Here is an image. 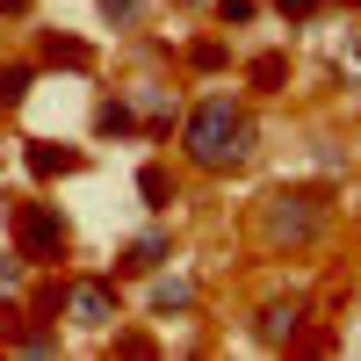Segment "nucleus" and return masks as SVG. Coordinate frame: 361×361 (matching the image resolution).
I'll return each mask as SVG.
<instances>
[{
	"mask_svg": "<svg viewBox=\"0 0 361 361\" xmlns=\"http://www.w3.org/2000/svg\"><path fill=\"white\" fill-rule=\"evenodd\" d=\"M180 311H195V275H152V318H180Z\"/></svg>",
	"mask_w": 361,
	"mask_h": 361,
	"instance_id": "obj_13",
	"label": "nucleus"
},
{
	"mask_svg": "<svg viewBox=\"0 0 361 361\" xmlns=\"http://www.w3.org/2000/svg\"><path fill=\"white\" fill-rule=\"evenodd\" d=\"M166 260H173V238L166 231H145V238H130V246L116 253V275H159Z\"/></svg>",
	"mask_w": 361,
	"mask_h": 361,
	"instance_id": "obj_11",
	"label": "nucleus"
},
{
	"mask_svg": "<svg viewBox=\"0 0 361 361\" xmlns=\"http://www.w3.org/2000/svg\"><path fill=\"white\" fill-rule=\"evenodd\" d=\"M22 318H29V304H15V296H0V347H15Z\"/></svg>",
	"mask_w": 361,
	"mask_h": 361,
	"instance_id": "obj_21",
	"label": "nucleus"
},
{
	"mask_svg": "<svg viewBox=\"0 0 361 361\" xmlns=\"http://www.w3.org/2000/svg\"><path fill=\"white\" fill-rule=\"evenodd\" d=\"M304 325H311V296H267V304L253 311V325H246V333L260 340V347H296V340H304Z\"/></svg>",
	"mask_w": 361,
	"mask_h": 361,
	"instance_id": "obj_5",
	"label": "nucleus"
},
{
	"mask_svg": "<svg viewBox=\"0 0 361 361\" xmlns=\"http://www.w3.org/2000/svg\"><path fill=\"white\" fill-rule=\"evenodd\" d=\"M267 8H275V22H282V29H311L325 8H333V0H267Z\"/></svg>",
	"mask_w": 361,
	"mask_h": 361,
	"instance_id": "obj_16",
	"label": "nucleus"
},
{
	"mask_svg": "<svg viewBox=\"0 0 361 361\" xmlns=\"http://www.w3.org/2000/svg\"><path fill=\"white\" fill-rule=\"evenodd\" d=\"M116 318H123L116 275H73L66 282V325H80V333H116Z\"/></svg>",
	"mask_w": 361,
	"mask_h": 361,
	"instance_id": "obj_4",
	"label": "nucleus"
},
{
	"mask_svg": "<svg viewBox=\"0 0 361 361\" xmlns=\"http://www.w3.org/2000/svg\"><path fill=\"white\" fill-rule=\"evenodd\" d=\"M37 15V0H0V22H29Z\"/></svg>",
	"mask_w": 361,
	"mask_h": 361,
	"instance_id": "obj_23",
	"label": "nucleus"
},
{
	"mask_svg": "<svg viewBox=\"0 0 361 361\" xmlns=\"http://www.w3.org/2000/svg\"><path fill=\"white\" fill-rule=\"evenodd\" d=\"M8 238H15V253H22L29 267H58V260L73 253V224H66V209L44 202V195H22V202L8 209Z\"/></svg>",
	"mask_w": 361,
	"mask_h": 361,
	"instance_id": "obj_3",
	"label": "nucleus"
},
{
	"mask_svg": "<svg viewBox=\"0 0 361 361\" xmlns=\"http://www.w3.org/2000/svg\"><path fill=\"white\" fill-rule=\"evenodd\" d=\"M94 137H137V109H130V94H123V87L94 102Z\"/></svg>",
	"mask_w": 361,
	"mask_h": 361,
	"instance_id": "obj_14",
	"label": "nucleus"
},
{
	"mask_svg": "<svg viewBox=\"0 0 361 361\" xmlns=\"http://www.w3.org/2000/svg\"><path fill=\"white\" fill-rule=\"evenodd\" d=\"M22 166L37 173V180H66V173H80V166H87V152H80V145H51V137H29V145H22Z\"/></svg>",
	"mask_w": 361,
	"mask_h": 361,
	"instance_id": "obj_9",
	"label": "nucleus"
},
{
	"mask_svg": "<svg viewBox=\"0 0 361 361\" xmlns=\"http://www.w3.org/2000/svg\"><path fill=\"white\" fill-rule=\"evenodd\" d=\"M137 202L152 209V217H166V209L180 202V173H173L166 159H145V166H137Z\"/></svg>",
	"mask_w": 361,
	"mask_h": 361,
	"instance_id": "obj_10",
	"label": "nucleus"
},
{
	"mask_svg": "<svg viewBox=\"0 0 361 361\" xmlns=\"http://www.w3.org/2000/svg\"><path fill=\"white\" fill-rule=\"evenodd\" d=\"M260 145V123L238 94H202L195 109H180V166L188 173H238Z\"/></svg>",
	"mask_w": 361,
	"mask_h": 361,
	"instance_id": "obj_1",
	"label": "nucleus"
},
{
	"mask_svg": "<svg viewBox=\"0 0 361 361\" xmlns=\"http://www.w3.org/2000/svg\"><path fill=\"white\" fill-rule=\"evenodd\" d=\"M340 8H361V0H340Z\"/></svg>",
	"mask_w": 361,
	"mask_h": 361,
	"instance_id": "obj_25",
	"label": "nucleus"
},
{
	"mask_svg": "<svg viewBox=\"0 0 361 361\" xmlns=\"http://www.w3.org/2000/svg\"><path fill=\"white\" fill-rule=\"evenodd\" d=\"M173 8H188V15H195V8H209V0H173Z\"/></svg>",
	"mask_w": 361,
	"mask_h": 361,
	"instance_id": "obj_24",
	"label": "nucleus"
},
{
	"mask_svg": "<svg viewBox=\"0 0 361 361\" xmlns=\"http://www.w3.org/2000/svg\"><path fill=\"white\" fill-rule=\"evenodd\" d=\"M123 94H130V109H137V130H145V137H173L180 102H173V87H166V80H130Z\"/></svg>",
	"mask_w": 361,
	"mask_h": 361,
	"instance_id": "obj_6",
	"label": "nucleus"
},
{
	"mask_svg": "<svg viewBox=\"0 0 361 361\" xmlns=\"http://www.w3.org/2000/svg\"><path fill=\"white\" fill-rule=\"evenodd\" d=\"M180 66H188V73H202V80H217V73L231 66V44H224V37H195L188 51H180Z\"/></svg>",
	"mask_w": 361,
	"mask_h": 361,
	"instance_id": "obj_15",
	"label": "nucleus"
},
{
	"mask_svg": "<svg viewBox=\"0 0 361 361\" xmlns=\"http://www.w3.org/2000/svg\"><path fill=\"white\" fill-rule=\"evenodd\" d=\"M37 94V58H0V116H15Z\"/></svg>",
	"mask_w": 361,
	"mask_h": 361,
	"instance_id": "obj_12",
	"label": "nucleus"
},
{
	"mask_svg": "<svg viewBox=\"0 0 361 361\" xmlns=\"http://www.w3.org/2000/svg\"><path fill=\"white\" fill-rule=\"evenodd\" d=\"M22 267H29V260H22L15 246H8V253H0V296H15V289H22Z\"/></svg>",
	"mask_w": 361,
	"mask_h": 361,
	"instance_id": "obj_22",
	"label": "nucleus"
},
{
	"mask_svg": "<svg viewBox=\"0 0 361 361\" xmlns=\"http://www.w3.org/2000/svg\"><path fill=\"white\" fill-rule=\"evenodd\" d=\"M289 80H296V66H289V51H282V44H275V51H253V58H246V94L275 102V94H289Z\"/></svg>",
	"mask_w": 361,
	"mask_h": 361,
	"instance_id": "obj_8",
	"label": "nucleus"
},
{
	"mask_svg": "<svg viewBox=\"0 0 361 361\" xmlns=\"http://www.w3.org/2000/svg\"><path fill=\"white\" fill-rule=\"evenodd\" d=\"M37 66H58V73H94L102 51L87 37H58V29H37Z\"/></svg>",
	"mask_w": 361,
	"mask_h": 361,
	"instance_id": "obj_7",
	"label": "nucleus"
},
{
	"mask_svg": "<svg viewBox=\"0 0 361 361\" xmlns=\"http://www.w3.org/2000/svg\"><path fill=\"white\" fill-rule=\"evenodd\" d=\"M29 318H51V325L66 318V282H58V275L37 282V296H29Z\"/></svg>",
	"mask_w": 361,
	"mask_h": 361,
	"instance_id": "obj_17",
	"label": "nucleus"
},
{
	"mask_svg": "<svg viewBox=\"0 0 361 361\" xmlns=\"http://www.w3.org/2000/svg\"><path fill=\"white\" fill-rule=\"evenodd\" d=\"M94 8H102L109 29H137V22H145V0H94Z\"/></svg>",
	"mask_w": 361,
	"mask_h": 361,
	"instance_id": "obj_19",
	"label": "nucleus"
},
{
	"mask_svg": "<svg viewBox=\"0 0 361 361\" xmlns=\"http://www.w3.org/2000/svg\"><path fill=\"white\" fill-rule=\"evenodd\" d=\"M209 15H217L224 29H246V22H260V15H267V0H209Z\"/></svg>",
	"mask_w": 361,
	"mask_h": 361,
	"instance_id": "obj_18",
	"label": "nucleus"
},
{
	"mask_svg": "<svg viewBox=\"0 0 361 361\" xmlns=\"http://www.w3.org/2000/svg\"><path fill=\"white\" fill-rule=\"evenodd\" d=\"M109 354H137V361H152V354H159V340H152V333H116V340H109Z\"/></svg>",
	"mask_w": 361,
	"mask_h": 361,
	"instance_id": "obj_20",
	"label": "nucleus"
},
{
	"mask_svg": "<svg viewBox=\"0 0 361 361\" xmlns=\"http://www.w3.org/2000/svg\"><path fill=\"white\" fill-rule=\"evenodd\" d=\"M333 217H340V202L325 180H282L253 202V238H260V253H311L333 231Z\"/></svg>",
	"mask_w": 361,
	"mask_h": 361,
	"instance_id": "obj_2",
	"label": "nucleus"
}]
</instances>
